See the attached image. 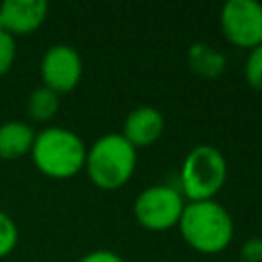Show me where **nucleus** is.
I'll list each match as a JSON object with an SVG mask.
<instances>
[{
    "instance_id": "obj_4",
    "label": "nucleus",
    "mask_w": 262,
    "mask_h": 262,
    "mask_svg": "<svg viewBox=\"0 0 262 262\" xmlns=\"http://www.w3.org/2000/svg\"><path fill=\"white\" fill-rule=\"evenodd\" d=\"M178 178V190L186 203L213 201L227 180V160L219 147L201 143L186 154Z\"/></svg>"
},
{
    "instance_id": "obj_10",
    "label": "nucleus",
    "mask_w": 262,
    "mask_h": 262,
    "mask_svg": "<svg viewBox=\"0 0 262 262\" xmlns=\"http://www.w3.org/2000/svg\"><path fill=\"white\" fill-rule=\"evenodd\" d=\"M35 129L25 121H6L0 125V158L16 160L31 154Z\"/></svg>"
},
{
    "instance_id": "obj_16",
    "label": "nucleus",
    "mask_w": 262,
    "mask_h": 262,
    "mask_svg": "<svg viewBox=\"0 0 262 262\" xmlns=\"http://www.w3.org/2000/svg\"><path fill=\"white\" fill-rule=\"evenodd\" d=\"M239 256L244 262H262V237H250L239 248Z\"/></svg>"
},
{
    "instance_id": "obj_3",
    "label": "nucleus",
    "mask_w": 262,
    "mask_h": 262,
    "mask_svg": "<svg viewBox=\"0 0 262 262\" xmlns=\"http://www.w3.org/2000/svg\"><path fill=\"white\" fill-rule=\"evenodd\" d=\"M137 168V149L121 135L106 133L86 147L84 170L90 182L102 190L125 186Z\"/></svg>"
},
{
    "instance_id": "obj_12",
    "label": "nucleus",
    "mask_w": 262,
    "mask_h": 262,
    "mask_svg": "<svg viewBox=\"0 0 262 262\" xmlns=\"http://www.w3.org/2000/svg\"><path fill=\"white\" fill-rule=\"evenodd\" d=\"M59 111V94L47 86H37L27 100V113L33 121H49Z\"/></svg>"
},
{
    "instance_id": "obj_14",
    "label": "nucleus",
    "mask_w": 262,
    "mask_h": 262,
    "mask_svg": "<svg viewBox=\"0 0 262 262\" xmlns=\"http://www.w3.org/2000/svg\"><path fill=\"white\" fill-rule=\"evenodd\" d=\"M244 76H246V82L254 90H262V45L248 51L246 66H244Z\"/></svg>"
},
{
    "instance_id": "obj_11",
    "label": "nucleus",
    "mask_w": 262,
    "mask_h": 262,
    "mask_svg": "<svg viewBox=\"0 0 262 262\" xmlns=\"http://www.w3.org/2000/svg\"><path fill=\"white\" fill-rule=\"evenodd\" d=\"M188 66L201 78H217L225 70V55L209 43H192L188 47Z\"/></svg>"
},
{
    "instance_id": "obj_9",
    "label": "nucleus",
    "mask_w": 262,
    "mask_h": 262,
    "mask_svg": "<svg viewBox=\"0 0 262 262\" xmlns=\"http://www.w3.org/2000/svg\"><path fill=\"white\" fill-rule=\"evenodd\" d=\"M45 0H4L0 4L2 29L14 35H29L37 31L47 16Z\"/></svg>"
},
{
    "instance_id": "obj_15",
    "label": "nucleus",
    "mask_w": 262,
    "mask_h": 262,
    "mask_svg": "<svg viewBox=\"0 0 262 262\" xmlns=\"http://www.w3.org/2000/svg\"><path fill=\"white\" fill-rule=\"evenodd\" d=\"M16 57V41L10 33L0 31V78L12 68V61Z\"/></svg>"
},
{
    "instance_id": "obj_5",
    "label": "nucleus",
    "mask_w": 262,
    "mask_h": 262,
    "mask_svg": "<svg viewBox=\"0 0 262 262\" xmlns=\"http://www.w3.org/2000/svg\"><path fill=\"white\" fill-rule=\"evenodd\" d=\"M184 196L172 184H154L143 188L133 201L135 221L154 233L168 231L178 225L184 211Z\"/></svg>"
},
{
    "instance_id": "obj_18",
    "label": "nucleus",
    "mask_w": 262,
    "mask_h": 262,
    "mask_svg": "<svg viewBox=\"0 0 262 262\" xmlns=\"http://www.w3.org/2000/svg\"><path fill=\"white\" fill-rule=\"evenodd\" d=\"M0 31H4V29H2V16H0Z\"/></svg>"
},
{
    "instance_id": "obj_1",
    "label": "nucleus",
    "mask_w": 262,
    "mask_h": 262,
    "mask_svg": "<svg viewBox=\"0 0 262 262\" xmlns=\"http://www.w3.org/2000/svg\"><path fill=\"white\" fill-rule=\"evenodd\" d=\"M176 227L180 229L186 246L207 256L223 252L231 244L235 233L229 211L215 199L186 203Z\"/></svg>"
},
{
    "instance_id": "obj_7",
    "label": "nucleus",
    "mask_w": 262,
    "mask_h": 262,
    "mask_svg": "<svg viewBox=\"0 0 262 262\" xmlns=\"http://www.w3.org/2000/svg\"><path fill=\"white\" fill-rule=\"evenodd\" d=\"M39 72H41L43 86L51 88L57 94L70 92L78 86L82 78V72H84L82 55L78 53L76 47L68 43H55L47 47V51L43 53Z\"/></svg>"
},
{
    "instance_id": "obj_8",
    "label": "nucleus",
    "mask_w": 262,
    "mask_h": 262,
    "mask_svg": "<svg viewBox=\"0 0 262 262\" xmlns=\"http://www.w3.org/2000/svg\"><path fill=\"white\" fill-rule=\"evenodd\" d=\"M164 127H166V121H164L162 111H158L156 106L143 104V106H137L127 113V117L123 121L121 135L135 149H139V147H147V145L156 143L162 137Z\"/></svg>"
},
{
    "instance_id": "obj_6",
    "label": "nucleus",
    "mask_w": 262,
    "mask_h": 262,
    "mask_svg": "<svg viewBox=\"0 0 262 262\" xmlns=\"http://www.w3.org/2000/svg\"><path fill=\"white\" fill-rule=\"evenodd\" d=\"M219 27L223 37L239 49L262 45V4L256 0H227L219 12Z\"/></svg>"
},
{
    "instance_id": "obj_13",
    "label": "nucleus",
    "mask_w": 262,
    "mask_h": 262,
    "mask_svg": "<svg viewBox=\"0 0 262 262\" xmlns=\"http://www.w3.org/2000/svg\"><path fill=\"white\" fill-rule=\"evenodd\" d=\"M18 242V227L8 213L0 209V258L8 256Z\"/></svg>"
},
{
    "instance_id": "obj_2",
    "label": "nucleus",
    "mask_w": 262,
    "mask_h": 262,
    "mask_svg": "<svg viewBox=\"0 0 262 262\" xmlns=\"http://www.w3.org/2000/svg\"><path fill=\"white\" fill-rule=\"evenodd\" d=\"M35 168L55 180H66L84 170L86 143L84 139L66 127H45L35 133L31 147Z\"/></svg>"
},
{
    "instance_id": "obj_17",
    "label": "nucleus",
    "mask_w": 262,
    "mask_h": 262,
    "mask_svg": "<svg viewBox=\"0 0 262 262\" xmlns=\"http://www.w3.org/2000/svg\"><path fill=\"white\" fill-rule=\"evenodd\" d=\"M78 262H125V260L113 250H92L84 254Z\"/></svg>"
}]
</instances>
